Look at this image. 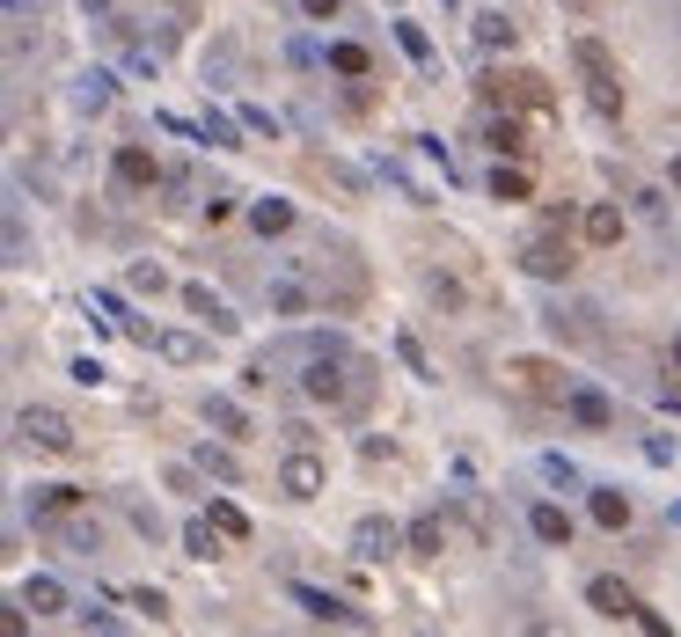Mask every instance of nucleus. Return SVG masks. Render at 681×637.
<instances>
[{
  "instance_id": "1",
  "label": "nucleus",
  "mask_w": 681,
  "mask_h": 637,
  "mask_svg": "<svg viewBox=\"0 0 681 637\" xmlns=\"http://www.w3.org/2000/svg\"><path fill=\"white\" fill-rule=\"evenodd\" d=\"M15 440L37 447V455H73V417L45 411V403H23L15 411Z\"/></svg>"
},
{
  "instance_id": "2",
  "label": "nucleus",
  "mask_w": 681,
  "mask_h": 637,
  "mask_svg": "<svg viewBox=\"0 0 681 637\" xmlns=\"http://www.w3.org/2000/svg\"><path fill=\"white\" fill-rule=\"evenodd\" d=\"M286 601H293L301 615H308V623H344V630H366V615L352 609L344 593H330V587H308V579H286Z\"/></svg>"
},
{
  "instance_id": "3",
  "label": "nucleus",
  "mask_w": 681,
  "mask_h": 637,
  "mask_svg": "<svg viewBox=\"0 0 681 637\" xmlns=\"http://www.w3.org/2000/svg\"><path fill=\"white\" fill-rule=\"evenodd\" d=\"M572 59H579V74H586V96H594V110H601V118H623V96H615L609 51L594 45V37H579V45H572Z\"/></svg>"
},
{
  "instance_id": "4",
  "label": "nucleus",
  "mask_w": 681,
  "mask_h": 637,
  "mask_svg": "<svg viewBox=\"0 0 681 637\" xmlns=\"http://www.w3.org/2000/svg\"><path fill=\"white\" fill-rule=\"evenodd\" d=\"M564 417H572L579 433H615V403L601 389H586V381H572V389H564Z\"/></svg>"
},
{
  "instance_id": "5",
  "label": "nucleus",
  "mask_w": 681,
  "mask_h": 637,
  "mask_svg": "<svg viewBox=\"0 0 681 637\" xmlns=\"http://www.w3.org/2000/svg\"><path fill=\"white\" fill-rule=\"evenodd\" d=\"M265 308L271 316H316V286L301 271H271L265 279Z\"/></svg>"
},
{
  "instance_id": "6",
  "label": "nucleus",
  "mask_w": 681,
  "mask_h": 637,
  "mask_svg": "<svg viewBox=\"0 0 681 637\" xmlns=\"http://www.w3.org/2000/svg\"><path fill=\"white\" fill-rule=\"evenodd\" d=\"M396 542H403V535H396V520H389V514H360V520H352V557L381 564Z\"/></svg>"
},
{
  "instance_id": "7",
  "label": "nucleus",
  "mask_w": 681,
  "mask_h": 637,
  "mask_svg": "<svg viewBox=\"0 0 681 637\" xmlns=\"http://www.w3.org/2000/svg\"><path fill=\"white\" fill-rule=\"evenodd\" d=\"M520 271H528V279H572V249L550 243V235H528V243H520Z\"/></svg>"
},
{
  "instance_id": "8",
  "label": "nucleus",
  "mask_w": 681,
  "mask_h": 637,
  "mask_svg": "<svg viewBox=\"0 0 681 637\" xmlns=\"http://www.w3.org/2000/svg\"><path fill=\"white\" fill-rule=\"evenodd\" d=\"M51 542H59L67 557H103V528L89 514H59L51 520Z\"/></svg>"
},
{
  "instance_id": "9",
  "label": "nucleus",
  "mask_w": 681,
  "mask_h": 637,
  "mask_svg": "<svg viewBox=\"0 0 681 637\" xmlns=\"http://www.w3.org/2000/svg\"><path fill=\"white\" fill-rule=\"evenodd\" d=\"M279 491H286V498H316L322 491V462L308 455V447H293L286 462H279Z\"/></svg>"
},
{
  "instance_id": "10",
  "label": "nucleus",
  "mask_w": 681,
  "mask_h": 637,
  "mask_svg": "<svg viewBox=\"0 0 681 637\" xmlns=\"http://www.w3.org/2000/svg\"><path fill=\"white\" fill-rule=\"evenodd\" d=\"M528 535H536L542 550H572V514L550 506V498H536V506H528Z\"/></svg>"
},
{
  "instance_id": "11",
  "label": "nucleus",
  "mask_w": 681,
  "mask_h": 637,
  "mask_svg": "<svg viewBox=\"0 0 681 637\" xmlns=\"http://www.w3.org/2000/svg\"><path fill=\"white\" fill-rule=\"evenodd\" d=\"M15 601H23V609H37V615H67V609H73V593L59 587L51 571H30L23 587H15Z\"/></svg>"
},
{
  "instance_id": "12",
  "label": "nucleus",
  "mask_w": 681,
  "mask_h": 637,
  "mask_svg": "<svg viewBox=\"0 0 681 637\" xmlns=\"http://www.w3.org/2000/svg\"><path fill=\"white\" fill-rule=\"evenodd\" d=\"M586 514L601 520V528H631V491H615V484H586Z\"/></svg>"
},
{
  "instance_id": "13",
  "label": "nucleus",
  "mask_w": 681,
  "mask_h": 637,
  "mask_svg": "<svg viewBox=\"0 0 681 637\" xmlns=\"http://www.w3.org/2000/svg\"><path fill=\"white\" fill-rule=\"evenodd\" d=\"M586 609L609 615V623H623V615H637V601H631V587H623V579H586Z\"/></svg>"
},
{
  "instance_id": "14",
  "label": "nucleus",
  "mask_w": 681,
  "mask_h": 637,
  "mask_svg": "<svg viewBox=\"0 0 681 637\" xmlns=\"http://www.w3.org/2000/svg\"><path fill=\"white\" fill-rule=\"evenodd\" d=\"M110 96H118V81L103 74V67H89V74L73 81V110H81V118H103V110H110Z\"/></svg>"
},
{
  "instance_id": "15",
  "label": "nucleus",
  "mask_w": 681,
  "mask_h": 637,
  "mask_svg": "<svg viewBox=\"0 0 681 637\" xmlns=\"http://www.w3.org/2000/svg\"><path fill=\"white\" fill-rule=\"evenodd\" d=\"M110 169H118L125 191H154V184H162V169H154V154H146V148H118V162H110Z\"/></svg>"
},
{
  "instance_id": "16",
  "label": "nucleus",
  "mask_w": 681,
  "mask_h": 637,
  "mask_svg": "<svg viewBox=\"0 0 681 637\" xmlns=\"http://www.w3.org/2000/svg\"><path fill=\"white\" fill-rule=\"evenodd\" d=\"M206 425H213L220 440H249V411L235 396H206Z\"/></svg>"
},
{
  "instance_id": "17",
  "label": "nucleus",
  "mask_w": 681,
  "mask_h": 637,
  "mask_svg": "<svg viewBox=\"0 0 681 637\" xmlns=\"http://www.w3.org/2000/svg\"><path fill=\"white\" fill-rule=\"evenodd\" d=\"M154 352H162L169 367H198V359H206V338H191V330H154Z\"/></svg>"
},
{
  "instance_id": "18",
  "label": "nucleus",
  "mask_w": 681,
  "mask_h": 637,
  "mask_svg": "<svg viewBox=\"0 0 681 637\" xmlns=\"http://www.w3.org/2000/svg\"><path fill=\"white\" fill-rule=\"evenodd\" d=\"M322 67H330V74H344V81L374 74V59H366V45H352V37H338V45H322Z\"/></svg>"
},
{
  "instance_id": "19",
  "label": "nucleus",
  "mask_w": 681,
  "mask_h": 637,
  "mask_svg": "<svg viewBox=\"0 0 681 637\" xmlns=\"http://www.w3.org/2000/svg\"><path fill=\"white\" fill-rule=\"evenodd\" d=\"M184 308H191V316H206L220 338H235V308H227L220 294H206V286H184Z\"/></svg>"
},
{
  "instance_id": "20",
  "label": "nucleus",
  "mask_w": 681,
  "mask_h": 637,
  "mask_svg": "<svg viewBox=\"0 0 681 637\" xmlns=\"http://www.w3.org/2000/svg\"><path fill=\"white\" fill-rule=\"evenodd\" d=\"M23 506H30L37 520H59V514H73V506H81V491H73V484H37Z\"/></svg>"
},
{
  "instance_id": "21",
  "label": "nucleus",
  "mask_w": 681,
  "mask_h": 637,
  "mask_svg": "<svg viewBox=\"0 0 681 637\" xmlns=\"http://www.w3.org/2000/svg\"><path fill=\"white\" fill-rule=\"evenodd\" d=\"M191 462L206 469L213 484H243V462H235V447H213V440H206V447H198V455H191Z\"/></svg>"
},
{
  "instance_id": "22",
  "label": "nucleus",
  "mask_w": 681,
  "mask_h": 637,
  "mask_svg": "<svg viewBox=\"0 0 681 637\" xmlns=\"http://www.w3.org/2000/svg\"><path fill=\"white\" fill-rule=\"evenodd\" d=\"M249 227L271 243V235H286V227H293V205H286V198H257V205H249Z\"/></svg>"
},
{
  "instance_id": "23",
  "label": "nucleus",
  "mask_w": 681,
  "mask_h": 637,
  "mask_svg": "<svg viewBox=\"0 0 681 637\" xmlns=\"http://www.w3.org/2000/svg\"><path fill=\"white\" fill-rule=\"evenodd\" d=\"M631 213L645 227H659V235H667V191H659V184H637V191H631Z\"/></svg>"
},
{
  "instance_id": "24",
  "label": "nucleus",
  "mask_w": 681,
  "mask_h": 637,
  "mask_svg": "<svg viewBox=\"0 0 681 637\" xmlns=\"http://www.w3.org/2000/svg\"><path fill=\"white\" fill-rule=\"evenodd\" d=\"M586 243H623V205H594V213H586Z\"/></svg>"
},
{
  "instance_id": "25",
  "label": "nucleus",
  "mask_w": 681,
  "mask_h": 637,
  "mask_svg": "<svg viewBox=\"0 0 681 637\" xmlns=\"http://www.w3.org/2000/svg\"><path fill=\"white\" fill-rule=\"evenodd\" d=\"M206 89H235V45H227V37L206 51Z\"/></svg>"
},
{
  "instance_id": "26",
  "label": "nucleus",
  "mask_w": 681,
  "mask_h": 637,
  "mask_svg": "<svg viewBox=\"0 0 681 637\" xmlns=\"http://www.w3.org/2000/svg\"><path fill=\"white\" fill-rule=\"evenodd\" d=\"M184 550H191V557H220V528H213V514L184 528Z\"/></svg>"
},
{
  "instance_id": "27",
  "label": "nucleus",
  "mask_w": 681,
  "mask_h": 637,
  "mask_svg": "<svg viewBox=\"0 0 681 637\" xmlns=\"http://www.w3.org/2000/svg\"><path fill=\"white\" fill-rule=\"evenodd\" d=\"M477 45H484V51L513 45V23H506V15H498V8H484V15H477Z\"/></svg>"
},
{
  "instance_id": "28",
  "label": "nucleus",
  "mask_w": 681,
  "mask_h": 637,
  "mask_svg": "<svg viewBox=\"0 0 681 637\" xmlns=\"http://www.w3.org/2000/svg\"><path fill=\"white\" fill-rule=\"evenodd\" d=\"M73 630H103V637H110V630H125V623L110 609H96V601H73Z\"/></svg>"
},
{
  "instance_id": "29",
  "label": "nucleus",
  "mask_w": 681,
  "mask_h": 637,
  "mask_svg": "<svg viewBox=\"0 0 681 637\" xmlns=\"http://www.w3.org/2000/svg\"><path fill=\"white\" fill-rule=\"evenodd\" d=\"M162 191H169V205H191V198H198V169H184V162L162 169Z\"/></svg>"
},
{
  "instance_id": "30",
  "label": "nucleus",
  "mask_w": 681,
  "mask_h": 637,
  "mask_svg": "<svg viewBox=\"0 0 681 637\" xmlns=\"http://www.w3.org/2000/svg\"><path fill=\"white\" fill-rule=\"evenodd\" d=\"M491 198H498V205H520V198H528V176L520 169H491Z\"/></svg>"
},
{
  "instance_id": "31",
  "label": "nucleus",
  "mask_w": 681,
  "mask_h": 637,
  "mask_svg": "<svg viewBox=\"0 0 681 637\" xmlns=\"http://www.w3.org/2000/svg\"><path fill=\"white\" fill-rule=\"evenodd\" d=\"M542 476H550V484H564V491H586V476H579V462H564V455H542Z\"/></svg>"
},
{
  "instance_id": "32",
  "label": "nucleus",
  "mask_w": 681,
  "mask_h": 637,
  "mask_svg": "<svg viewBox=\"0 0 681 637\" xmlns=\"http://www.w3.org/2000/svg\"><path fill=\"white\" fill-rule=\"evenodd\" d=\"M411 550H418V557H439V514H418L411 520Z\"/></svg>"
},
{
  "instance_id": "33",
  "label": "nucleus",
  "mask_w": 681,
  "mask_h": 637,
  "mask_svg": "<svg viewBox=\"0 0 681 637\" xmlns=\"http://www.w3.org/2000/svg\"><path fill=\"white\" fill-rule=\"evenodd\" d=\"M8 264H30V227H23V205H8Z\"/></svg>"
},
{
  "instance_id": "34",
  "label": "nucleus",
  "mask_w": 681,
  "mask_h": 637,
  "mask_svg": "<svg viewBox=\"0 0 681 637\" xmlns=\"http://www.w3.org/2000/svg\"><path fill=\"white\" fill-rule=\"evenodd\" d=\"M396 45L411 51L418 67H433V37H425V30H418V23H396Z\"/></svg>"
},
{
  "instance_id": "35",
  "label": "nucleus",
  "mask_w": 681,
  "mask_h": 637,
  "mask_svg": "<svg viewBox=\"0 0 681 637\" xmlns=\"http://www.w3.org/2000/svg\"><path fill=\"white\" fill-rule=\"evenodd\" d=\"M213 528L243 542V535H249V514H243V506H227V498H213Z\"/></svg>"
},
{
  "instance_id": "36",
  "label": "nucleus",
  "mask_w": 681,
  "mask_h": 637,
  "mask_svg": "<svg viewBox=\"0 0 681 637\" xmlns=\"http://www.w3.org/2000/svg\"><path fill=\"white\" fill-rule=\"evenodd\" d=\"M396 359H403V367H411L418 381H433V367H425V352H418V338H411V330H396Z\"/></svg>"
},
{
  "instance_id": "37",
  "label": "nucleus",
  "mask_w": 681,
  "mask_h": 637,
  "mask_svg": "<svg viewBox=\"0 0 681 637\" xmlns=\"http://www.w3.org/2000/svg\"><path fill=\"white\" fill-rule=\"evenodd\" d=\"M484 148H498V154L520 148V125H513V118H484Z\"/></svg>"
},
{
  "instance_id": "38",
  "label": "nucleus",
  "mask_w": 681,
  "mask_h": 637,
  "mask_svg": "<svg viewBox=\"0 0 681 637\" xmlns=\"http://www.w3.org/2000/svg\"><path fill=\"white\" fill-rule=\"evenodd\" d=\"M154 125H162V132H176V140H206V125L176 118V110H154Z\"/></svg>"
},
{
  "instance_id": "39",
  "label": "nucleus",
  "mask_w": 681,
  "mask_h": 637,
  "mask_svg": "<svg viewBox=\"0 0 681 637\" xmlns=\"http://www.w3.org/2000/svg\"><path fill=\"white\" fill-rule=\"evenodd\" d=\"M125 601H132V609H140V615H154V623H162V609H169V601H162V593H154V587H132V593H125Z\"/></svg>"
},
{
  "instance_id": "40",
  "label": "nucleus",
  "mask_w": 681,
  "mask_h": 637,
  "mask_svg": "<svg viewBox=\"0 0 681 637\" xmlns=\"http://www.w3.org/2000/svg\"><path fill=\"white\" fill-rule=\"evenodd\" d=\"M206 140H213V148H243V132H235L227 118H206Z\"/></svg>"
},
{
  "instance_id": "41",
  "label": "nucleus",
  "mask_w": 681,
  "mask_h": 637,
  "mask_svg": "<svg viewBox=\"0 0 681 637\" xmlns=\"http://www.w3.org/2000/svg\"><path fill=\"white\" fill-rule=\"evenodd\" d=\"M132 294H162V264H132Z\"/></svg>"
},
{
  "instance_id": "42",
  "label": "nucleus",
  "mask_w": 681,
  "mask_h": 637,
  "mask_svg": "<svg viewBox=\"0 0 681 637\" xmlns=\"http://www.w3.org/2000/svg\"><path fill=\"white\" fill-rule=\"evenodd\" d=\"M73 381H81V389H103V359H89V352H81V359H73Z\"/></svg>"
},
{
  "instance_id": "43",
  "label": "nucleus",
  "mask_w": 681,
  "mask_h": 637,
  "mask_svg": "<svg viewBox=\"0 0 681 637\" xmlns=\"http://www.w3.org/2000/svg\"><path fill=\"white\" fill-rule=\"evenodd\" d=\"M235 213V191H206V221H227Z\"/></svg>"
},
{
  "instance_id": "44",
  "label": "nucleus",
  "mask_w": 681,
  "mask_h": 637,
  "mask_svg": "<svg viewBox=\"0 0 681 637\" xmlns=\"http://www.w3.org/2000/svg\"><path fill=\"white\" fill-rule=\"evenodd\" d=\"M243 125H249V132H271V140H279V118H271V110H257V103L243 110Z\"/></svg>"
},
{
  "instance_id": "45",
  "label": "nucleus",
  "mask_w": 681,
  "mask_h": 637,
  "mask_svg": "<svg viewBox=\"0 0 681 637\" xmlns=\"http://www.w3.org/2000/svg\"><path fill=\"white\" fill-rule=\"evenodd\" d=\"M338 8H344V0H301V15H308V23H330Z\"/></svg>"
},
{
  "instance_id": "46",
  "label": "nucleus",
  "mask_w": 681,
  "mask_h": 637,
  "mask_svg": "<svg viewBox=\"0 0 681 637\" xmlns=\"http://www.w3.org/2000/svg\"><path fill=\"white\" fill-rule=\"evenodd\" d=\"M81 8H89V23H110V15H118V0H81Z\"/></svg>"
},
{
  "instance_id": "47",
  "label": "nucleus",
  "mask_w": 681,
  "mask_h": 637,
  "mask_svg": "<svg viewBox=\"0 0 681 637\" xmlns=\"http://www.w3.org/2000/svg\"><path fill=\"white\" fill-rule=\"evenodd\" d=\"M30 8H45V0H8V23H30Z\"/></svg>"
},
{
  "instance_id": "48",
  "label": "nucleus",
  "mask_w": 681,
  "mask_h": 637,
  "mask_svg": "<svg viewBox=\"0 0 681 637\" xmlns=\"http://www.w3.org/2000/svg\"><path fill=\"white\" fill-rule=\"evenodd\" d=\"M667 184H674V191H681V154H674V169H667Z\"/></svg>"
},
{
  "instance_id": "49",
  "label": "nucleus",
  "mask_w": 681,
  "mask_h": 637,
  "mask_svg": "<svg viewBox=\"0 0 681 637\" xmlns=\"http://www.w3.org/2000/svg\"><path fill=\"white\" fill-rule=\"evenodd\" d=\"M667 520H674V528H681V498H674V506H667Z\"/></svg>"
},
{
  "instance_id": "50",
  "label": "nucleus",
  "mask_w": 681,
  "mask_h": 637,
  "mask_svg": "<svg viewBox=\"0 0 681 637\" xmlns=\"http://www.w3.org/2000/svg\"><path fill=\"white\" fill-rule=\"evenodd\" d=\"M674 367H681V338H674Z\"/></svg>"
}]
</instances>
